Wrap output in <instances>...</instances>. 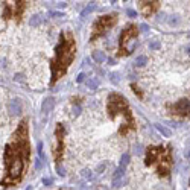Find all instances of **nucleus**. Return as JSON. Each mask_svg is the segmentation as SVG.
Wrapping results in <instances>:
<instances>
[{
    "label": "nucleus",
    "mask_w": 190,
    "mask_h": 190,
    "mask_svg": "<svg viewBox=\"0 0 190 190\" xmlns=\"http://www.w3.org/2000/svg\"><path fill=\"white\" fill-rule=\"evenodd\" d=\"M29 157H31L29 128H28V120L23 119L3 149L5 175L0 183L2 187L6 189L17 186L23 180V173L28 167Z\"/></svg>",
    "instance_id": "f257e3e1"
},
{
    "label": "nucleus",
    "mask_w": 190,
    "mask_h": 190,
    "mask_svg": "<svg viewBox=\"0 0 190 190\" xmlns=\"http://www.w3.org/2000/svg\"><path fill=\"white\" fill-rule=\"evenodd\" d=\"M76 56V41L72 32H61L58 44L55 47V56L50 61V85H55L67 73L69 66Z\"/></svg>",
    "instance_id": "f03ea898"
},
{
    "label": "nucleus",
    "mask_w": 190,
    "mask_h": 190,
    "mask_svg": "<svg viewBox=\"0 0 190 190\" xmlns=\"http://www.w3.org/2000/svg\"><path fill=\"white\" fill-rule=\"evenodd\" d=\"M107 113L111 120H116L119 116L123 117V122L120 123L119 128V134L120 135H126L131 131L135 129V119L134 114L129 110L128 101L120 94V93H110L108 99H107Z\"/></svg>",
    "instance_id": "7ed1b4c3"
},
{
    "label": "nucleus",
    "mask_w": 190,
    "mask_h": 190,
    "mask_svg": "<svg viewBox=\"0 0 190 190\" xmlns=\"http://www.w3.org/2000/svg\"><path fill=\"white\" fill-rule=\"evenodd\" d=\"M145 164L149 167H155L157 173L160 177H169L172 166H173V158H172V148L170 146H149L146 149V158Z\"/></svg>",
    "instance_id": "20e7f679"
},
{
    "label": "nucleus",
    "mask_w": 190,
    "mask_h": 190,
    "mask_svg": "<svg viewBox=\"0 0 190 190\" xmlns=\"http://www.w3.org/2000/svg\"><path fill=\"white\" fill-rule=\"evenodd\" d=\"M139 35V28L135 25H128L119 38V56H129L134 52V41Z\"/></svg>",
    "instance_id": "39448f33"
},
{
    "label": "nucleus",
    "mask_w": 190,
    "mask_h": 190,
    "mask_svg": "<svg viewBox=\"0 0 190 190\" xmlns=\"http://www.w3.org/2000/svg\"><path fill=\"white\" fill-rule=\"evenodd\" d=\"M26 9V0H2V18L21 20V15Z\"/></svg>",
    "instance_id": "423d86ee"
},
{
    "label": "nucleus",
    "mask_w": 190,
    "mask_h": 190,
    "mask_svg": "<svg viewBox=\"0 0 190 190\" xmlns=\"http://www.w3.org/2000/svg\"><path fill=\"white\" fill-rule=\"evenodd\" d=\"M117 23V14H107V15H102L99 17L94 25H93V29H91V35H90V41H96L97 38L104 37L114 25Z\"/></svg>",
    "instance_id": "0eeeda50"
},
{
    "label": "nucleus",
    "mask_w": 190,
    "mask_h": 190,
    "mask_svg": "<svg viewBox=\"0 0 190 190\" xmlns=\"http://www.w3.org/2000/svg\"><path fill=\"white\" fill-rule=\"evenodd\" d=\"M64 135H66V128L64 125L58 123L55 128V139H56V145L53 148V160L58 164H61L63 157H64Z\"/></svg>",
    "instance_id": "6e6552de"
},
{
    "label": "nucleus",
    "mask_w": 190,
    "mask_h": 190,
    "mask_svg": "<svg viewBox=\"0 0 190 190\" xmlns=\"http://www.w3.org/2000/svg\"><path fill=\"white\" fill-rule=\"evenodd\" d=\"M169 113L177 117H190V102L187 99H181L167 107Z\"/></svg>",
    "instance_id": "1a4fd4ad"
},
{
    "label": "nucleus",
    "mask_w": 190,
    "mask_h": 190,
    "mask_svg": "<svg viewBox=\"0 0 190 190\" xmlns=\"http://www.w3.org/2000/svg\"><path fill=\"white\" fill-rule=\"evenodd\" d=\"M137 3H139L140 14L145 18H149L160 8V0H137Z\"/></svg>",
    "instance_id": "9d476101"
},
{
    "label": "nucleus",
    "mask_w": 190,
    "mask_h": 190,
    "mask_svg": "<svg viewBox=\"0 0 190 190\" xmlns=\"http://www.w3.org/2000/svg\"><path fill=\"white\" fill-rule=\"evenodd\" d=\"M125 169L123 166H119L113 173V189H119L122 186V181H123V175H125Z\"/></svg>",
    "instance_id": "9b49d317"
},
{
    "label": "nucleus",
    "mask_w": 190,
    "mask_h": 190,
    "mask_svg": "<svg viewBox=\"0 0 190 190\" xmlns=\"http://www.w3.org/2000/svg\"><path fill=\"white\" fill-rule=\"evenodd\" d=\"M21 110H23V107H21L20 99H12V101H9V104H8V113L11 114V116H20V114H21Z\"/></svg>",
    "instance_id": "f8f14e48"
},
{
    "label": "nucleus",
    "mask_w": 190,
    "mask_h": 190,
    "mask_svg": "<svg viewBox=\"0 0 190 190\" xmlns=\"http://www.w3.org/2000/svg\"><path fill=\"white\" fill-rule=\"evenodd\" d=\"M53 105H55V99H53L52 96L46 97V99L43 101V104H41V113L43 114L50 113V111L53 110Z\"/></svg>",
    "instance_id": "ddd939ff"
},
{
    "label": "nucleus",
    "mask_w": 190,
    "mask_h": 190,
    "mask_svg": "<svg viewBox=\"0 0 190 190\" xmlns=\"http://www.w3.org/2000/svg\"><path fill=\"white\" fill-rule=\"evenodd\" d=\"M43 21H44L43 15H40V14H35V15H32V17L29 18V26H32V28H37V26H40V25H41Z\"/></svg>",
    "instance_id": "4468645a"
},
{
    "label": "nucleus",
    "mask_w": 190,
    "mask_h": 190,
    "mask_svg": "<svg viewBox=\"0 0 190 190\" xmlns=\"http://www.w3.org/2000/svg\"><path fill=\"white\" fill-rule=\"evenodd\" d=\"M93 59H94L97 64H102V63L107 61V55H105L104 52H101V50H94V52H93Z\"/></svg>",
    "instance_id": "2eb2a0df"
},
{
    "label": "nucleus",
    "mask_w": 190,
    "mask_h": 190,
    "mask_svg": "<svg viewBox=\"0 0 190 190\" xmlns=\"http://www.w3.org/2000/svg\"><path fill=\"white\" fill-rule=\"evenodd\" d=\"M154 126H155V129H157L161 135H164V137H170V135H172L170 129H167V128H166V126H163L161 123H155Z\"/></svg>",
    "instance_id": "dca6fc26"
},
{
    "label": "nucleus",
    "mask_w": 190,
    "mask_h": 190,
    "mask_svg": "<svg viewBox=\"0 0 190 190\" xmlns=\"http://www.w3.org/2000/svg\"><path fill=\"white\" fill-rule=\"evenodd\" d=\"M97 9V6L94 5V3H91V5H88V6H85L84 9H82V12H81V18H85L88 14H91L93 11H96Z\"/></svg>",
    "instance_id": "f3484780"
},
{
    "label": "nucleus",
    "mask_w": 190,
    "mask_h": 190,
    "mask_svg": "<svg viewBox=\"0 0 190 190\" xmlns=\"http://www.w3.org/2000/svg\"><path fill=\"white\" fill-rule=\"evenodd\" d=\"M146 64H148V56L140 55V56L135 58V66H137V67H145Z\"/></svg>",
    "instance_id": "a211bd4d"
},
{
    "label": "nucleus",
    "mask_w": 190,
    "mask_h": 190,
    "mask_svg": "<svg viewBox=\"0 0 190 190\" xmlns=\"http://www.w3.org/2000/svg\"><path fill=\"white\" fill-rule=\"evenodd\" d=\"M87 87H88L90 90H96V88L99 87V81H97L96 78H88V81H87Z\"/></svg>",
    "instance_id": "6ab92c4d"
},
{
    "label": "nucleus",
    "mask_w": 190,
    "mask_h": 190,
    "mask_svg": "<svg viewBox=\"0 0 190 190\" xmlns=\"http://www.w3.org/2000/svg\"><path fill=\"white\" fill-rule=\"evenodd\" d=\"M81 175H82L85 180H88V181H91V180H93V172H91L90 169H84V170L81 172Z\"/></svg>",
    "instance_id": "aec40b11"
},
{
    "label": "nucleus",
    "mask_w": 190,
    "mask_h": 190,
    "mask_svg": "<svg viewBox=\"0 0 190 190\" xmlns=\"http://www.w3.org/2000/svg\"><path fill=\"white\" fill-rule=\"evenodd\" d=\"M128 163H129V154H123V155H122V158H120V164H119V166L126 167V166H128Z\"/></svg>",
    "instance_id": "412c9836"
},
{
    "label": "nucleus",
    "mask_w": 190,
    "mask_h": 190,
    "mask_svg": "<svg viewBox=\"0 0 190 190\" xmlns=\"http://www.w3.org/2000/svg\"><path fill=\"white\" fill-rule=\"evenodd\" d=\"M160 47H161V44H160L158 41H152L151 44H149V49H151V50H157V49H160Z\"/></svg>",
    "instance_id": "4be33fe9"
},
{
    "label": "nucleus",
    "mask_w": 190,
    "mask_h": 190,
    "mask_svg": "<svg viewBox=\"0 0 190 190\" xmlns=\"http://www.w3.org/2000/svg\"><path fill=\"white\" fill-rule=\"evenodd\" d=\"M131 87H132V90H134V93H135V94H139V97L142 99V97H143V93H142V91H140V90L137 88V85H135V84H132Z\"/></svg>",
    "instance_id": "5701e85b"
},
{
    "label": "nucleus",
    "mask_w": 190,
    "mask_h": 190,
    "mask_svg": "<svg viewBox=\"0 0 190 190\" xmlns=\"http://www.w3.org/2000/svg\"><path fill=\"white\" fill-rule=\"evenodd\" d=\"M126 15L131 17V18H134V17H137V11H134V9H128V11H126Z\"/></svg>",
    "instance_id": "b1692460"
},
{
    "label": "nucleus",
    "mask_w": 190,
    "mask_h": 190,
    "mask_svg": "<svg viewBox=\"0 0 190 190\" xmlns=\"http://www.w3.org/2000/svg\"><path fill=\"white\" fill-rule=\"evenodd\" d=\"M84 79H85V75H84V73H79L78 78H76V82H78V84H81V82H84Z\"/></svg>",
    "instance_id": "393cba45"
},
{
    "label": "nucleus",
    "mask_w": 190,
    "mask_h": 190,
    "mask_svg": "<svg viewBox=\"0 0 190 190\" xmlns=\"http://www.w3.org/2000/svg\"><path fill=\"white\" fill-rule=\"evenodd\" d=\"M50 17H64L63 12H56V11H52L50 12Z\"/></svg>",
    "instance_id": "a878e982"
},
{
    "label": "nucleus",
    "mask_w": 190,
    "mask_h": 190,
    "mask_svg": "<svg viewBox=\"0 0 190 190\" xmlns=\"http://www.w3.org/2000/svg\"><path fill=\"white\" fill-rule=\"evenodd\" d=\"M110 79H111V82H114V84L119 82V79H117V73H111V75H110Z\"/></svg>",
    "instance_id": "bb28decb"
},
{
    "label": "nucleus",
    "mask_w": 190,
    "mask_h": 190,
    "mask_svg": "<svg viewBox=\"0 0 190 190\" xmlns=\"http://www.w3.org/2000/svg\"><path fill=\"white\" fill-rule=\"evenodd\" d=\"M178 21H180V20H178L177 17H173V18H170V20H169V25H172V26H175V25H178Z\"/></svg>",
    "instance_id": "cd10ccee"
},
{
    "label": "nucleus",
    "mask_w": 190,
    "mask_h": 190,
    "mask_svg": "<svg viewBox=\"0 0 190 190\" xmlns=\"http://www.w3.org/2000/svg\"><path fill=\"white\" fill-rule=\"evenodd\" d=\"M140 29H142V32H148V29H149V28H148V25H145V23H143V25H140Z\"/></svg>",
    "instance_id": "c85d7f7f"
},
{
    "label": "nucleus",
    "mask_w": 190,
    "mask_h": 190,
    "mask_svg": "<svg viewBox=\"0 0 190 190\" xmlns=\"http://www.w3.org/2000/svg\"><path fill=\"white\" fill-rule=\"evenodd\" d=\"M104 169H105V164H101V166H97V172H104Z\"/></svg>",
    "instance_id": "c756f323"
},
{
    "label": "nucleus",
    "mask_w": 190,
    "mask_h": 190,
    "mask_svg": "<svg viewBox=\"0 0 190 190\" xmlns=\"http://www.w3.org/2000/svg\"><path fill=\"white\" fill-rule=\"evenodd\" d=\"M44 184H52V180H49V178H44Z\"/></svg>",
    "instance_id": "7c9ffc66"
},
{
    "label": "nucleus",
    "mask_w": 190,
    "mask_h": 190,
    "mask_svg": "<svg viewBox=\"0 0 190 190\" xmlns=\"http://www.w3.org/2000/svg\"><path fill=\"white\" fill-rule=\"evenodd\" d=\"M187 53H189V55H190V47H187Z\"/></svg>",
    "instance_id": "2f4dec72"
},
{
    "label": "nucleus",
    "mask_w": 190,
    "mask_h": 190,
    "mask_svg": "<svg viewBox=\"0 0 190 190\" xmlns=\"http://www.w3.org/2000/svg\"><path fill=\"white\" fill-rule=\"evenodd\" d=\"M110 2H111V3H116V2H117V0H110Z\"/></svg>",
    "instance_id": "473e14b6"
},
{
    "label": "nucleus",
    "mask_w": 190,
    "mask_h": 190,
    "mask_svg": "<svg viewBox=\"0 0 190 190\" xmlns=\"http://www.w3.org/2000/svg\"><path fill=\"white\" fill-rule=\"evenodd\" d=\"M189 187H190V180H189Z\"/></svg>",
    "instance_id": "72a5a7b5"
},
{
    "label": "nucleus",
    "mask_w": 190,
    "mask_h": 190,
    "mask_svg": "<svg viewBox=\"0 0 190 190\" xmlns=\"http://www.w3.org/2000/svg\"><path fill=\"white\" fill-rule=\"evenodd\" d=\"M189 38H190V32H189Z\"/></svg>",
    "instance_id": "f704fd0d"
}]
</instances>
